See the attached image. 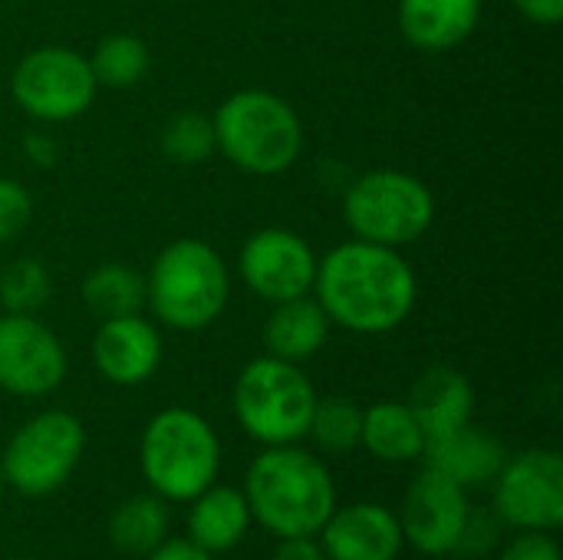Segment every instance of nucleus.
Segmentation results:
<instances>
[{
    "mask_svg": "<svg viewBox=\"0 0 563 560\" xmlns=\"http://www.w3.org/2000/svg\"><path fill=\"white\" fill-rule=\"evenodd\" d=\"M33 218V198L30 191L13 182V178H0V244L16 238Z\"/></svg>",
    "mask_w": 563,
    "mask_h": 560,
    "instance_id": "c85d7f7f",
    "label": "nucleus"
},
{
    "mask_svg": "<svg viewBox=\"0 0 563 560\" xmlns=\"http://www.w3.org/2000/svg\"><path fill=\"white\" fill-rule=\"evenodd\" d=\"M115 551L129 558H148L168 538V508L158 495H135L122 502L106 525Z\"/></svg>",
    "mask_w": 563,
    "mask_h": 560,
    "instance_id": "4be33fe9",
    "label": "nucleus"
},
{
    "mask_svg": "<svg viewBox=\"0 0 563 560\" xmlns=\"http://www.w3.org/2000/svg\"><path fill=\"white\" fill-rule=\"evenodd\" d=\"M468 512H472V502L459 482H452L432 469H422L416 475V482L409 485L402 508H399L402 538L419 554L449 558V554H455V545L462 538Z\"/></svg>",
    "mask_w": 563,
    "mask_h": 560,
    "instance_id": "f8f14e48",
    "label": "nucleus"
},
{
    "mask_svg": "<svg viewBox=\"0 0 563 560\" xmlns=\"http://www.w3.org/2000/svg\"><path fill=\"white\" fill-rule=\"evenodd\" d=\"M244 498L251 521L277 538H317L336 508L330 469L307 449L267 446L247 469Z\"/></svg>",
    "mask_w": 563,
    "mask_h": 560,
    "instance_id": "f03ea898",
    "label": "nucleus"
},
{
    "mask_svg": "<svg viewBox=\"0 0 563 560\" xmlns=\"http://www.w3.org/2000/svg\"><path fill=\"white\" fill-rule=\"evenodd\" d=\"M86 452V429L73 413L46 409L26 419L0 455L3 482L23 498H46L66 485Z\"/></svg>",
    "mask_w": 563,
    "mask_h": 560,
    "instance_id": "6e6552de",
    "label": "nucleus"
},
{
    "mask_svg": "<svg viewBox=\"0 0 563 560\" xmlns=\"http://www.w3.org/2000/svg\"><path fill=\"white\" fill-rule=\"evenodd\" d=\"M313 406L317 393L300 363H287L267 353L251 360L234 380L238 426L264 449L300 442L307 436Z\"/></svg>",
    "mask_w": 563,
    "mask_h": 560,
    "instance_id": "423d86ee",
    "label": "nucleus"
},
{
    "mask_svg": "<svg viewBox=\"0 0 563 560\" xmlns=\"http://www.w3.org/2000/svg\"><path fill=\"white\" fill-rule=\"evenodd\" d=\"M92 76L109 89H132L148 73V46L139 36L112 33L89 56Z\"/></svg>",
    "mask_w": 563,
    "mask_h": 560,
    "instance_id": "b1692460",
    "label": "nucleus"
},
{
    "mask_svg": "<svg viewBox=\"0 0 563 560\" xmlns=\"http://www.w3.org/2000/svg\"><path fill=\"white\" fill-rule=\"evenodd\" d=\"M66 380V350L36 314L0 317V389L20 399L49 396Z\"/></svg>",
    "mask_w": 563,
    "mask_h": 560,
    "instance_id": "9b49d317",
    "label": "nucleus"
},
{
    "mask_svg": "<svg viewBox=\"0 0 563 560\" xmlns=\"http://www.w3.org/2000/svg\"><path fill=\"white\" fill-rule=\"evenodd\" d=\"M360 446L389 465L399 462H416L422 459L426 449V432L419 426V419L412 416V409L406 403H376L369 409H363V436Z\"/></svg>",
    "mask_w": 563,
    "mask_h": 560,
    "instance_id": "412c9836",
    "label": "nucleus"
},
{
    "mask_svg": "<svg viewBox=\"0 0 563 560\" xmlns=\"http://www.w3.org/2000/svg\"><path fill=\"white\" fill-rule=\"evenodd\" d=\"M96 76L89 56L69 46H40L26 53L13 76L10 92L16 106L36 122H69L79 119L96 99Z\"/></svg>",
    "mask_w": 563,
    "mask_h": 560,
    "instance_id": "1a4fd4ad",
    "label": "nucleus"
},
{
    "mask_svg": "<svg viewBox=\"0 0 563 560\" xmlns=\"http://www.w3.org/2000/svg\"><path fill=\"white\" fill-rule=\"evenodd\" d=\"M244 284L267 304L294 300L313 290L317 254L290 228H264L251 234L238 257Z\"/></svg>",
    "mask_w": 563,
    "mask_h": 560,
    "instance_id": "ddd939ff",
    "label": "nucleus"
},
{
    "mask_svg": "<svg viewBox=\"0 0 563 560\" xmlns=\"http://www.w3.org/2000/svg\"><path fill=\"white\" fill-rule=\"evenodd\" d=\"M82 300L102 320L142 314L145 307V277L132 264H99L82 281Z\"/></svg>",
    "mask_w": 563,
    "mask_h": 560,
    "instance_id": "5701e85b",
    "label": "nucleus"
},
{
    "mask_svg": "<svg viewBox=\"0 0 563 560\" xmlns=\"http://www.w3.org/2000/svg\"><path fill=\"white\" fill-rule=\"evenodd\" d=\"M0 485H3V472H0Z\"/></svg>",
    "mask_w": 563,
    "mask_h": 560,
    "instance_id": "c9c22d12",
    "label": "nucleus"
},
{
    "mask_svg": "<svg viewBox=\"0 0 563 560\" xmlns=\"http://www.w3.org/2000/svg\"><path fill=\"white\" fill-rule=\"evenodd\" d=\"M498 560H563V554L554 531H518Z\"/></svg>",
    "mask_w": 563,
    "mask_h": 560,
    "instance_id": "c756f323",
    "label": "nucleus"
},
{
    "mask_svg": "<svg viewBox=\"0 0 563 560\" xmlns=\"http://www.w3.org/2000/svg\"><path fill=\"white\" fill-rule=\"evenodd\" d=\"M271 560H327L317 538H280Z\"/></svg>",
    "mask_w": 563,
    "mask_h": 560,
    "instance_id": "473e14b6",
    "label": "nucleus"
},
{
    "mask_svg": "<svg viewBox=\"0 0 563 560\" xmlns=\"http://www.w3.org/2000/svg\"><path fill=\"white\" fill-rule=\"evenodd\" d=\"M162 155L175 165H201L214 155V125L201 112H178L158 135Z\"/></svg>",
    "mask_w": 563,
    "mask_h": 560,
    "instance_id": "a878e982",
    "label": "nucleus"
},
{
    "mask_svg": "<svg viewBox=\"0 0 563 560\" xmlns=\"http://www.w3.org/2000/svg\"><path fill=\"white\" fill-rule=\"evenodd\" d=\"M56 142L49 139V135H40V132H33V135H26L23 139V155L33 162V165H40V168H49L53 162H56Z\"/></svg>",
    "mask_w": 563,
    "mask_h": 560,
    "instance_id": "72a5a7b5",
    "label": "nucleus"
},
{
    "mask_svg": "<svg viewBox=\"0 0 563 560\" xmlns=\"http://www.w3.org/2000/svg\"><path fill=\"white\" fill-rule=\"evenodd\" d=\"M139 465L158 498L191 502L214 485L221 469V442L205 416L172 406L148 419L139 442Z\"/></svg>",
    "mask_w": 563,
    "mask_h": 560,
    "instance_id": "39448f33",
    "label": "nucleus"
},
{
    "mask_svg": "<svg viewBox=\"0 0 563 560\" xmlns=\"http://www.w3.org/2000/svg\"><path fill=\"white\" fill-rule=\"evenodd\" d=\"M145 560H214V554L201 551L195 541L188 538H165Z\"/></svg>",
    "mask_w": 563,
    "mask_h": 560,
    "instance_id": "2f4dec72",
    "label": "nucleus"
},
{
    "mask_svg": "<svg viewBox=\"0 0 563 560\" xmlns=\"http://www.w3.org/2000/svg\"><path fill=\"white\" fill-rule=\"evenodd\" d=\"M307 436L317 442V449L330 452V455H346L360 446L363 436V409L350 399L330 396V399H317Z\"/></svg>",
    "mask_w": 563,
    "mask_h": 560,
    "instance_id": "393cba45",
    "label": "nucleus"
},
{
    "mask_svg": "<svg viewBox=\"0 0 563 560\" xmlns=\"http://www.w3.org/2000/svg\"><path fill=\"white\" fill-rule=\"evenodd\" d=\"M482 20V0H399L402 36L426 53L462 46Z\"/></svg>",
    "mask_w": 563,
    "mask_h": 560,
    "instance_id": "f3484780",
    "label": "nucleus"
},
{
    "mask_svg": "<svg viewBox=\"0 0 563 560\" xmlns=\"http://www.w3.org/2000/svg\"><path fill=\"white\" fill-rule=\"evenodd\" d=\"M498 538H501V521L495 512H485V508H472L468 512V521L462 528V538L455 545V554H465V558H482V554H492L498 548Z\"/></svg>",
    "mask_w": 563,
    "mask_h": 560,
    "instance_id": "cd10ccee",
    "label": "nucleus"
},
{
    "mask_svg": "<svg viewBox=\"0 0 563 560\" xmlns=\"http://www.w3.org/2000/svg\"><path fill=\"white\" fill-rule=\"evenodd\" d=\"M49 290H53L49 271L33 257H20L0 271L3 314H40L49 300Z\"/></svg>",
    "mask_w": 563,
    "mask_h": 560,
    "instance_id": "bb28decb",
    "label": "nucleus"
},
{
    "mask_svg": "<svg viewBox=\"0 0 563 560\" xmlns=\"http://www.w3.org/2000/svg\"><path fill=\"white\" fill-rule=\"evenodd\" d=\"M505 459H508V452H505L501 439L485 432V429H475L468 422V426L452 429L445 436L426 439V449H422L419 462L426 469L459 482L462 488H475V485L495 482Z\"/></svg>",
    "mask_w": 563,
    "mask_h": 560,
    "instance_id": "dca6fc26",
    "label": "nucleus"
},
{
    "mask_svg": "<svg viewBox=\"0 0 563 560\" xmlns=\"http://www.w3.org/2000/svg\"><path fill=\"white\" fill-rule=\"evenodd\" d=\"M402 545L406 538L399 515L373 502L333 508L320 528V548L327 560H396Z\"/></svg>",
    "mask_w": 563,
    "mask_h": 560,
    "instance_id": "2eb2a0df",
    "label": "nucleus"
},
{
    "mask_svg": "<svg viewBox=\"0 0 563 560\" xmlns=\"http://www.w3.org/2000/svg\"><path fill=\"white\" fill-rule=\"evenodd\" d=\"M333 327L353 333H389L402 327L416 307L419 281L396 248L346 241L317 257L313 290Z\"/></svg>",
    "mask_w": 563,
    "mask_h": 560,
    "instance_id": "f257e3e1",
    "label": "nucleus"
},
{
    "mask_svg": "<svg viewBox=\"0 0 563 560\" xmlns=\"http://www.w3.org/2000/svg\"><path fill=\"white\" fill-rule=\"evenodd\" d=\"M251 528V508L241 488L208 485L198 498H191L188 512V541H195L208 554L234 551Z\"/></svg>",
    "mask_w": 563,
    "mask_h": 560,
    "instance_id": "6ab92c4d",
    "label": "nucleus"
},
{
    "mask_svg": "<svg viewBox=\"0 0 563 560\" xmlns=\"http://www.w3.org/2000/svg\"><path fill=\"white\" fill-rule=\"evenodd\" d=\"M10 560H40V558H10Z\"/></svg>",
    "mask_w": 563,
    "mask_h": 560,
    "instance_id": "f704fd0d",
    "label": "nucleus"
},
{
    "mask_svg": "<svg viewBox=\"0 0 563 560\" xmlns=\"http://www.w3.org/2000/svg\"><path fill=\"white\" fill-rule=\"evenodd\" d=\"M92 363L115 386H139L162 363V333L142 314L109 317L92 337Z\"/></svg>",
    "mask_w": 563,
    "mask_h": 560,
    "instance_id": "4468645a",
    "label": "nucleus"
},
{
    "mask_svg": "<svg viewBox=\"0 0 563 560\" xmlns=\"http://www.w3.org/2000/svg\"><path fill=\"white\" fill-rule=\"evenodd\" d=\"M435 218V198L422 178L396 168L360 175L343 195V221L360 241L406 248L419 241Z\"/></svg>",
    "mask_w": 563,
    "mask_h": 560,
    "instance_id": "0eeeda50",
    "label": "nucleus"
},
{
    "mask_svg": "<svg viewBox=\"0 0 563 560\" xmlns=\"http://www.w3.org/2000/svg\"><path fill=\"white\" fill-rule=\"evenodd\" d=\"M271 317L264 320V347L271 356L287 363H303L320 353L330 337V320L313 294L271 304Z\"/></svg>",
    "mask_w": 563,
    "mask_h": 560,
    "instance_id": "aec40b11",
    "label": "nucleus"
},
{
    "mask_svg": "<svg viewBox=\"0 0 563 560\" xmlns=\"http://www.w3.org/2000/svg\"><path fill=\"white\" fill-rule=\"evenodd\" d=\"M518 13L538 26H558L563 20V0H511Z\"/></svg>",
    "mask_w": 563,
    "mask_h": 560,
    "instance_id": "7c9ffc66",
    "label": "nucleus"
},
{
    "mask_svg": "<svg viewBox=\"0 0 563 560\" xmlns=\"http://www.w3.org/2000/svg\"><path fill=\"white\" fill-rule=\"evenodd\" d=\"M501 525L515 531H558L563 525V459L554 449H528L505 459L495 475Z\"/></svg>",
    "mask_w": 563,
    "mask_h": 560,
    "instance_id": "9d476101",
    "label": "nucleus"
},
{
    "mask_svg": "<svg viewBox=\"0 0 563 560\" xmlns=\"http://www.w3.org/2000/svg\"><path fill=\"white\" fill-rule=\"evenodd\" d=\"M211 125L221 155L234 168L257 178L294 168L303 152V125L297 109L267 89H241L228 96L211 116Z\"/></svg>",
    "mask_w": 563,
    "mask_h": 560,
    "instance_id": "20e7f679",
    "label": "nucleus"
},
{
    "mask_svg": "<svg viewBox=\"0 0 563 560\" xmlns=\"http://www.w3.org/2000/svg\"><path fill=\"white\" fill-rule=\"evenodd\" d=\"M231 297L221 254L198 238H178L158 251L145 277V304L168 330L195 333L211 327Z\"/></svg>",
    "mask_w": 563,
    "mask_h": 560,
    "instance_id": "7ed1b4c3",
    "label": "nucleus"
},
{
    "mask_svg": "<svg viewBox=\"0 0 563 560\" xmlns=\"http://www.w3.org/2000/svg\"><path fill=\"white\" fill-rule=\"evenodd\" d=\"M406 406L419 419L426 439H435V436H445V432L462 429V426L472 422L475 389L459 370L432 366L416 380L412 396H409Z\"/></svg>",
    "mask_w": 563,
    "mask_h": 560,
    "instance_id": "a211bd4d",
    "label": "nucleus"
}]
</instances>
